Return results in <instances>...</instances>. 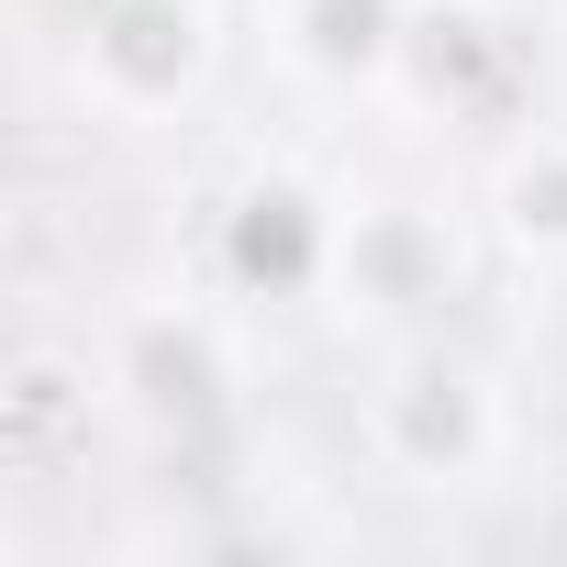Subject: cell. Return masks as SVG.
<instances>
[{
  "label": "cell",
  "instance_id": "6da1fadb",
  "mask_svg": "<svg viewBox=\"0 0 567 567\" xmlns=\"http://www.w3.org/2000/svg\"><path fill=\"white\" fill-rule=\"evenodd\" d=\"M545 90V45L512 0H412L401 12V56H390V101H412L423 123L456 134H523Z\"/></svg>",
  "mask_w": 567,
  "mask_h": 567
},
{
  "label": "cell",
  "instance_id": "52a82bcc",
  "mask_svg": "<svg viewBox=\"0 0 567 567\" xmlns=\"http://www.w3.org/2000/svg\"><path fill=\"white\" fill-rule=\"evenodd\" d=\"M412 0H278V56L323 90H390Z\"/></svg>",
  "mask_w": 567,
  "mask_h": 567
},
{
  "label": "cell",
  "instance_id": "3957f363",
  "mask_svg": "<svg viewBox=\"0 0 567 567\" xmlns=\"http://www.w3.org/2000/svg\"><path fill=\"white\" fill-rule=\"evenodd\" d=\"M467 290V245L434 200H357L346 212V245H334V312L368 323V334H434L445 301Z\"/></svg>",
  "mask_w": 567,
  "mask_h": 567
},
{
  "label": "cell",
  "instance_id": "8992f818",
  "mask_svg": "<svg viewBox=\"0 0 567 567\" xmlns=\"http://www.w3.org/2000/svg\"><path fill=\"white\" fill-rule=\"evenodd\" d=\"M123 401L145 412V423H212L223 412V390H234V368H223V334L200 323V312H145L134 334H123Z\"/></svg>",
  "mask_w": 567,
  "mask_h": 567
},
{
  "label": "cell",
  "instance_id": "7a4b0ae2",
  "mask_svg": "<svg viewBox=\"0 0 567 567\" xmlns=\"http://www.w3.org/2000/svg\"><path fill=\"white\" fill-rule=\"evenodd\" d=\"M368 434H379V456H390L412 489H467V478H489V456H501V390H489V368H478L467 346L412 334L401 368H390L379 401H368Z\"/></svg>",
  "mask_w": 567,
  "mask_h": 567
},
{
  "label": "cell",
  "instance_id": "277c9868",
  "mask_svg": "<svg viewBox=\"0 0 567 567\" xmlns=\"http://www.w3.org/2000/svg\"><path fill=\"white\" fill-rule=\"evenodd\" d=\"M212 56H223L212 0H79V90L112 123H156V112L200 101Z\"/></svg>",
  "mask_w": 567,
  "mask_h": 567
},
{
  "label": "cell",
  "instance_id": "ba28073f",
  "mask_svg": "<svg viewBox=\"0 0 567 567\" xmlns=\"http://www.w3.org/2000/svg\"><path fill=\"white\" fill-rule=\"evenodd\" d=\"M489 245L523 267H567V134L523 123L489 167Z\"/></svg>",
  "mask_w": 567,
  "mask_h": 567
},
{
  "label": "cell",
  "instance_id": "5b68a950",
  "mask_svg": "<svg viewBox=\"0 0 567 567\" xmlns=\"http://www.w3.org/2000/svg\"><path fill=\"white\" fill-rule=\"evenodd\" d=\"M334 245H346V212L290 178V167H267L223 200V234H212V267H223V290L234 301H323L334 290Z\"/></svg>",
  "mask_w": 567,
  "mask_h": 567
}]
</instances>
